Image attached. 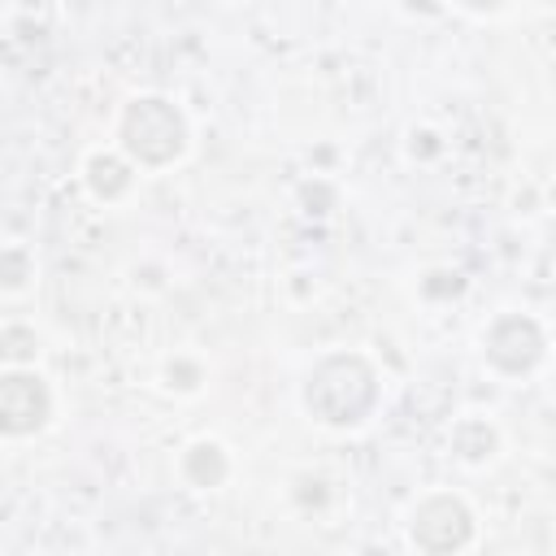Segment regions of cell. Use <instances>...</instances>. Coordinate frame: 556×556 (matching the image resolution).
<instances>
[{
  "instance_id": "obj_1",
  "label": "cell",
  "mask_w": 556,
  "mask_h": 556,
  "mask_svg": "<svg viewBox=\"0 0 556 556\" xmlns=\"http://www.w3.org/2000/svg\"><path fill=\"white\" fill-rule=\"evenodd\" d=\"M126 143L130 152H139L143 161H165L178 152L182 143V122L169 104L161 100H139L130 113H126Z\"/></svg>"
},
{
  "instance_id": "obj_3",
  "label": "cell",
  "mask_w": 556,
  "mask_h": 556,
  "mask_svg": "<svg viewBox=\"0 0 556 556\" xmlns=\"http://www.w3.org/2000/svg\"><path fill=\"white\" fill-rule=\"evenodd\" d=\"M4 426L9 430H30L43 421V391L35 378H4Z\"/></svg>"
},
{
  "instance_id": "obj_2",
  "label": "cell",
  "mask_w": 556,
  "mask_h": 556,
  "mask_svg": "<svg viewBox=\"0 0 556 556\" xmlns=\"http://www.w3.org/2000/svg\"><path fill=\"white\" fill-rule=\"evenodd\" d=\"M413 534H417V543L430 547V552L460 547V543L469 539V517H465V508H460L456 500H430V504L417 513Z\"/></svg>"
}]
</instances>
